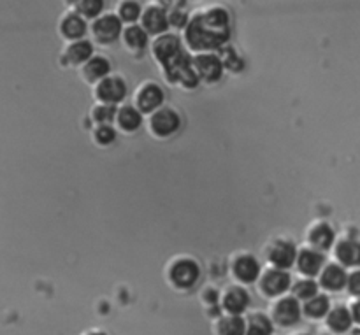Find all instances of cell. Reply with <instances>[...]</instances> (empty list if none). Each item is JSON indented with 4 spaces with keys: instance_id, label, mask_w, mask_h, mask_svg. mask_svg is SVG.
<instances>
[{
    "instance_id": "603a6c76",
    "label": "cell",
    "mask_w": 360,
    "mask_h": 335,
    "mask_svg": "<svg viewBox=\"0 0 360 335\" xmlns=\"http://www.w3.org/2000/svg\"><path fill=\"white\" fill-rule=\"evenodd\" d=\"M327 329L336 335H343L350 332L354 327V316H352L350 308L347 306H338V308L330 309L329 316L326 318Z\"/></svg>"
},
{
    "instance_id": "8d00e7d4",
    "label": "cell",
    "mask_w": 360,
    "mask_h": 335,
    "mask_svg": "<svg viewBox=\"0 0 360 335\" xmlns=\"http://www.w3.org/2000/svg\"><path fill=\"white\" fill-rule=\"evenodd\" d=\"M86 335H108V334H104V332H90V334H86Z\"/></svg>"
},
{
    "instance_id": "d6986e66",
    "label": "cell",
    "mask_w": 360,
    "mask_h": 335,
    "mask_svg": "<svg viewBox=\"0 0 360 335\" xmlns=\"http://www.w3.org/2000/svg\"><path fill=\"white\" fill-rule=\"evenodd\" d=\"M250 294L243 287H231L224 294L221 298V308L229 316H243L246 309L250 308Z\"/></svg>"
},
{
    "instance_id": "ffe728a7",
    "label": "cell",
    "mask_w": 360,
    "mask_h": 335,
    "mask_svg": "<svg viewBox=\"0 0 360 335\" xmlns=\"http://www.w3.org/2000/svg\"><path fill=\"white\" fill-rule=\"evenodd\" d=\"M88 32V25L84 18H81L77 13H67L60 20V34L67 41H83Z\"/></svg>"
},
{
    "instance_id": "836d02e7",
    "label": "cell",
    "mask_w": 360,
    "mask_h": 335,
    "mask_svg": "<svg viewBox=\"0 0 360 335\" xmlns=\"http://www.w3.org/2000/svg\"><path fill=\"white\" fill-rule=\"evenodd\" d=\"M94 139L98 146H109L116 140V130L111 125H102L94 130Z\"/></svg>"
},
{
    "instance_id": "2e32d148",
    "label": "cell",
    "mask_w": 360,
    "mask_h": 335,
    "mask_svg": "<svg viewBox=\"0 0 360 335\" xmlns=\"http://www.w3.org/2000/svg\"><path fill=\"white\" fill-rule=\"evenodd\" d=\"M348 277H350V274L347 272L343 265H340V263H327L326 269L319 276V284L322 290L336 294V291L347 290Z\"/></svg>"
},
{
    "instance_id": "cb8c5ba5",
    "label": "cell",
    "mask_w": 360,
    "mask_h": 335,
    "mask_svg": "<svg viewBox=\"0 0 360 335\" xmlns=\"http://www.w3.org/2000/svg\"><path fill=\"white\" fill-rule=\"evenodd\" d=\"M116 125L122 132L134 133L143 125V114L136 105H122L118 109V116H116Z\"/></svg>"
},
{
    "instance_id": "5bb4252c",
    "label": "cell",
    "mask_w": 360,
    "mask_h": 335,
    "mask_svg": "<svg viewBox=\"0 0 360 335\" xmlns=\"http://www.w3.org/2000/svg\"><path fill=\"white\" fill-rule=\"evenodd\" d=\"M326 255L316 249L304 248L299 249L297 262H295V267H297L299 274L308 280H313V277H319L322 274V270L326 269Z\"/></svg>"
},
{
    "instance_id": "d590c367",
    "label": "cell",
    "mask_w": 360,
    "mask_h": 335,
    "mask_svg": "<svg viewBox=\"0 0 360 335\" xmlns=\"http://www.w3.org/2000/svg\"><path fill=\"white\" fill-rule=\"evenodd\" d=\"M350 311H352V316H354V323H355V325L360 327V298H359V301H355L354 304H352Z\"/></svg>"
},
{
    "instance_id": "4316f807",
    "label": "cell",
    "mask_w": 360,
    "mask_h": 335,
    "mask_svg": "<svg viewBox=\"0 0 360 335\" xmlns=\"http://www.w3.org/2000/svg\"><path fill=\"white\" fill-rule=\"evenodd\" d=\"M246 335H274L273 320L262 313H255L246 320Z\"/></svg>"
},
{
    "instance_id": "9c48e42d",
    "label": "cell",
    "mask_w": 360,
    "mask_h": 335,
    "mask_svg": "<svg viewBox=\"0 0 360 335\" xmlns=\"http://www.w3.org/2000/svg\"><path fill=\"white\" fill-rule=\"evenodd\" d=\"M181 129V116L171 107H162L150 116V132L158 139H167Z\"/></svg>"
},
{
    "instance_id": "ba28073f",
    "label": "cell",
    "mask_w": 360,
    "mask_h": 335,
    "mask_svg": "<svg viewBox=\"0 0 360 335\" xmlns=\"http://www.w3.org/2000/svg\"><path fill=\"white\" fill-rule=\"evenodd\" d=\"M259 288L264 294V297L267 298H276L281 297L283 294H287L288 290H292V277L288 274V270L281 269H267L266 272L260 276L259 280Z\"/></svg>"
},
{
    "instance_id": "f1b7e54d",
    "label": "cell",
    "mask_w": 360,
    "mask_h": 335,
    "mask_svg": "<svg viewBox=\"0 0 360 335\" xmlns=\"http://www.w3.org/2000/svg\"><path fill=\"white\" fill-rule=\"evenodd\" d=\"M143 13L144 9L141 7L139 2H136V0H125V2L118 4L116 16L122 20L123 25L127 23V27H130V25H137V21L143 18Z\"/></svg>"
},
{
    "instance_id": "7c38bea8",
    "label": "cell",
    "mask_w": 360,
    "mask_h": 335,
    "mask_svg": "<svg viewBox=\"0 0 360 335\" xmlns=\"http://www.w3.org/2000/svg\"><path fill=\"white\" fill-rule=\"evenodd\" d=\"M95 97L101 104L118 105L127 97V83L120 76H109L95 86Z\"/></svg>"
},
{
    "instance_id": "e575fe53",
    "label": "cell",
    "mask_w": 360,
    "mask_h": 335,
    "mask_svg": "<svg viewBox=\"0 0 360 335\" xmlns=\"http://www.w3.org/2000/svg\"><path fill=\"white\" fill-rule=\"evenodd\" d=\"M347 291L352 295V297L357 298V301L360 298V269L354 270V272L350 274V277H348Z\"/></svg>"
},
{
    "instance_id": "74e56055",
    "label": "cell",
    "mask_w": 360,
    "mask_h": 335,
    "mask_svg": "<svg viewBox=\"0 0 360 335\" xmlns=\"http://www.w3.org/2000/svg\"><path fill=\"white\" fill-rule=\"evenodd\" d=\"M352 335H360V329H357V330H354V332H352Z\"/></svg>"
},
{
    "instance_id": "5b68a950",
    "label": "cell",
    "mask_w": 360,
    "mask_h": 335,
    "mask_svg": "<svg viewBox=\"0 0 360 335\" xmlns=\"http://www.w3.org/2000/svg\"><path fill=\"white\" fill-rule=\"evenodd\" d=\"M193 69L202 83L213 84L224 77L225 63L217 53H200V55H193Z\"/></svg>"
},
{
    "instance_id": "3957f363",
    "label": "cell",
    "mask_w": 360,
    "mask_h": 335,
    "mask_svg": "<svg viewBox=\"0 0 360 335\" xmlns=\"http://www.w3.org/2000/svg\"><path fill=\"white\" fill-rule=\"evenodd\" d=\"M91 37L95 42H98L101 46H111L115 44L118 39L123 37V27L122 20H120L116 14H102L101 18H97L95 21H91Z\"/></svg>"
},
{
    "instance_id": "8fae6325",
    "label": "cell",
    "mask_w": 360,
    "mask_h": 335,
    "mask_svg": "<svg viewBox=\"0 0 360 335\" xmlns=\"http://www.w3.org/2000/svg\"><path fill=\"white\" fill-rule=\"evenodd\" d=\"M141 27L148 32V35H155V39L167 34L171 21H169V13L164 4H150L141 18Z\"/></svg>"
},
{
    "instance_id": "30bf717a",
    "label": "cell",
    "mask_w": 360,
    "mask_h": 335,
    "mask_svg": "<svg viewBox=\"0 0 360 335\" xmlns=\"http://www.w3.org/2000/svg\"><path fill=\"white\" fill-rule=\"evenodd\" d=\"M183 49V41L176 34H164L160 37H157L151 44V53H153V58L157 60L158 65L165 67L167 63H171L172 60L178 58Z\"/></svg>"
},
{
    "instance_id": "f35d334b",
    "label": "cell",
    "mask_w": 360,
    "mask_h": 335,
    "mask_svg": "<svg viewBox=\"0 0 360 335\" xmlns=\"http://www.w3.org/2000/svg\"><path fill=\"white\" fill-rule=\"evenodd\" d=\"M297 335H308V334H297Z\"/></svg>"
},
{
    "instance_id": "e0dca14e",
    "label": "cell",
    "mask_w": 360,
    "mask_h": 335,
    "mask_svg": "<svg viewBox=\"0 0 360 335\" xmlns=\"http://www.w3.org/2000/svg\"><path fill=\"white\" fill-rule=\"evenodd\" d=\"M308 244L311 249L323 253L333 249L336 246V232L330 227L327 221H320V223L313 225L308 232Z\"/></svg>"
},
{
    "instance_id": "52a82bcc",
    "label": "cell",
    "mask_w": 360,
    "mask_h": 335,
    "mask_svg": "<svg viewBox=\"0 0 360 335\" xmlns=\"http://www.w3.org/2000/svg\"><path fill=\"white\" fill-rule=\"evenodd\" d=\"M302 318V304L295 297H281L273 306L271 320L281 329H292L297 325Z\"/></svg>"
},
{
    "instance_id": "484cf974",
    "label": "cell",
    "mask_w": 360,
    "mask_h": 335,
    "mask_svg": "<svg viewBox=\"0 0 360 335\" xmlns=\"http://www.w3.org/2000/svg\"><path fill=\"white\" fill-rule=\"evenodd\" d=\"M330 309L333 308H330L329 297L320 294L316 295V297H313L311 301L302 304V316H306L308 320H315V322H319V320H323L329 316Z\"/></svg>"
},
{
    "instance_id": "7a4b0ae2",
    "label": "cell",
    "mask_w": 360,
    "mask_h": 335,
    "mask_svg": "<svg viewBox=\"0 0 360 335\" xmlns=\"http://www.w3.org/2000/svg\"><path fill=\"white\" fill-rule=\"evenodd\" d=\"M164 77L172 84H179V86L186 88V90H193L199 86L200 79L197 76L195 69H193V55L188 51H183L178 58L172 60L165 67H162Z\"/></svg>"
},
{
    "instance_id": "ac0fdd59",
    "label": "cell",
    "mask_w": 360,
    "mask_h": 335,
    "mask_svg": "<svg viewBox=\"0 0 360 335\" xmlns=\"http://www.w3.org/2000/svg\"><path fill=\"white\" fill-rule=\"evenodd\" d=\"M336 263L345 269H360V241L357 239H341L334 246Z\"/></svg>"
},
{
    "instance_id": "9a60e30c",
    "label": "cell",
    "mask_w": 360,
    "mask_h": 335,
    "mask_svg": "<svg viewBox=\"0 0 360 335\" xmlns=\"http://www.w3.org/2000/svg\"><path fill=\"white\" fill-rule=\"evenodd\" d=\"M232 276L239 281V284H253L262 276L259 260L253 255H239L232 262Z\"/></svg>"
},
{
    "instance_id": "4fadbf2b",
    "label": "cell",
    "mask_w": 360,
    "mask_h": 335,
    "mask_svg": "<svg viewBox=\"0 0 360 335\" xmlns=\"http://www.w3.org/2000/svg\"><path fill=\"white\" fill-rule=\"evenodd\" d=\"M164 90L155 83H146L144 86H141L136 93V107L139 109V112L143 116H151L157 111H160L162 105H164Z\"/></svg>"
},
{
    "instance_id": "d4e9b609",
    "label": "cell",
    "mask_w": 360,
    "mask_h": 335,
    "mask_svg": "<svg viewBox=\"0 0 360 335\" xmlns=\"http://www.w3.org/2000/svg\"><path fill=\"white\" fill-rule=\"evenodd\" d=\"M122 41L129 51L143 53L146 49L148 42H150V35H148V32L141 25H130V27H125V30H123Z\"/></svg>"
},
{
    "instance_id": "d6a6232c",
    "label": "cell",
    "mask_w": 360,
    "mask_h": 335,
    "mask_svg": "<svg viewBox=\"0 0 360 335\" xmlns=\"http://www.w3.org/2000/svg\"><path fill=\"white\" fill-rule=\"evenodd\" d=\"M179 7H183V4H169V21H171V27H174L176 30H185L188 27L190 16Z\"/></svg>"
},
{
    "instance_id": "277c9868",
    "label": "cell",
    "mask_w": 360,
    "mask_h": 335,
    "mask_svg": "<svg viewBox=\"0 0 360 335\" xmlns=\"http://www.w3.org/2000/svg\"><path fill=\"white\" fill-rule=\"evenodd\" d=\"M200 280V267L192 258H178L169 267V281L178 290H190Z\"/></svg>"
},
{
    "instance_id": "7402d4cb",
    "label": "cell",
    "mask_w": 360,
    "mask_h": 335,
    "mask_svg": "<svg viewBox=\"0 0 360 335\" xmlns=\"http://www.w3.org/2000/svg\"><path fill=\"white\" fill-rule=\"evenodd\" d=\"M94 56V44H91L90 41H86V39L70 42L65 48V51H63V60H65L69 65L74 67H83L84 63L90 62Z\"/></svg>"
},
{
    "instance_id": "1f68e13d",
    "label": "cell",
    "mask_w": 360,
    "mask_h": 335,
    "mask_svg": "<svg viewBox=\"0 0 360 335\" xmlns=\"http://www.w3.org/2000/svg\"><path fill=\"white\" fill-rule=\"evenodd\" d=\"M116 116H118V109H116V105L98 104L95 105L94 111H91V119L97 123V126L112 125V123H116Z\"/></svg>"
},
{
    "instance_id": "f546056e",
    "label": "cell",
    "mask_w": 360,
    "mask_h": 335,
    "mask_svg": "<svg viewBox=\"0 0 360 335\" xmlns=\"http://www.w3.org/2000/svg\"><path fill=\"white\" fill-rule=\"evenodd\" d=\"M217 335H246V320L243 316H224L217 323Z\"/></svg>"
},
{
    "instance_id": "6da1fadb",
    "label": "cell",
    "mask_w": 360,
    "mask_h": 335,
    "mask_svg": "<svg viewBox=\"0 0 360 335\" xmlns=\"http://www.w3.org/2000/svg\"><path fill=\"white\" fill-rule=\"evenodd\" d=\"M231 14L225 7L210 6L190 16L183 42L195 55L214 53L231 39Z\"/></svg>"
},
{
    "instance_id": "83f0119b",
    "label": "cell",
    "mask_w": 360,
    "mask_h": 335,
    "mask_svg": "<svg viewBox=\"0 0 360 335\" xmlns=\"http://www.w3.org/2000/svg\"><path fill=\"white\" fill-rule=\"evenodd\" d=\"M316 295H320L319 281L304 277V280H299L292 284V297H295L299 302H302V304L311 301Z\"/></svg>"
},
{
    "instance_id": "4dcf8cb0",
    "label": "cell",
    "mask_w": 360,
    "mask_h": 335,
    "mask_svg": "<svg viewBox=\"0 0 360 335\" xmlns=\"http://www.w3.org/2000/svg\"><path fill=\"white\" fill-rule=\"evenodd\" d=\"M102 11H104L102 0H79L74 4V13H77L84 20L95 21L102 16Z\"/></svg>"
},
{
    "instance_id": "8992f818",
    "label": "cell",
    "mask_w": 360,
    "mask_h": 335,
    "mask_svg": "<svg viewBox=\"0 0 360 335\" xmlns=\"http://www.w3.org/2000/svg\"><path fill=\"white\" fill-rule=\"evenodd\" d=\"M299 249L295 248V244L288 239H276L269 244L267 248V262L271 263V267L281 270H288L295 265L297 262Z\"/></svg>"
},
{
    "instance_id": "44dd1931",
    "label": "cell",
    "mask_w": 360,
    "mask_h": 335,
    "mask_svg": "<svg viewBox=\"0 0 360 335\" xmlns=\"http://www.w3.org/2000/svg\"><path fill=\"white\" fill-rule=\"evenodd\" d=\"M109 72H111V63L104 56L95 55L90 62H86L81 67V76H83V79L88 81L90 84H95V86L101 81H104L105 77L111 76Z\"/></svg>"
}]
</instances>
